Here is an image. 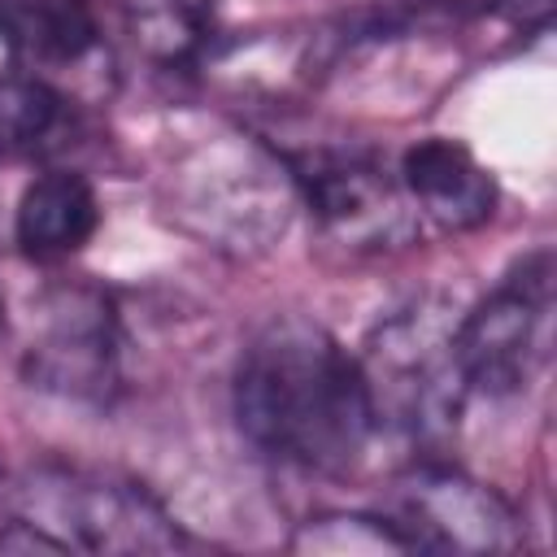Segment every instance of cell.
Returning <instances> with one entry per match:
<instances>
[{"label": "cell", "mask_w": 557, "mask_h": 557, "mask_svg": "<svg viewBox=\"0 0 557 557\" xmlns=\"http://www.w3.org/2000/svg\"><path fill=\"white\" fill-rule=\"evenodd\" d=\"M235 422L274 461L339 474L370 435L374 409L357 357L309 318L265 322L235 370Z\"/></svg>", "instance_id": "obj_1"}, {"label": "cell", "mask_w": 557, "mask_h": 557, "mask_svg": "<svg viewBox=\"0 0 557 557\" xmlns=\"http://www.w3.org/2000/svg\"><path fill=\"white\" fill-rule=\"evenodd\" d=\"M296 174L257 139L222 135L196 148L170 174V213L209 248L252 257L292 222Z\"/></svg>", "instance_id": "obj_2"}, {"label": "cell", "mask_w": 557, "mask_h": 557, "mask_svg": "<svg viewBox=\"0 0 557 557\" xmlns=\"http://www.w3.org/2000/svg\"><path fill=\"white\" fill-rule=\"evenodd\" d=\"M65 100L35 74H0V148H35L61 122Z\"/></svg>", "instance_id": "obj_13"}, {"label": "cell", "mask_w": 557, "mask_h": 557, "mask_svg": "<svg viewBox=\"0 0 557 557\" xmlns=\"http://www.w3.org/2000/svg\"><path fill=\"white\" fill-rule=\"evenodd\" d=\"M400 187L448 231L483 226L496 213V178L474 161V152L457 139H422L400 161Z\"/></svg>", "instance_id": "obj_9"}, {"label": "cell", "mask_w": 557, "mask_h": 557, "mask_svg": "<svg viewBox=\"0 0 557 557\" xmlns=\"http://www.w3.org/2000/svg\"><path fill=\"white\" fill-rule=\"evenodd\" d=\"M126 35L152 65H187L213 26V0H122Z\"/></svg>", "instance_id": "obj_12"}, {"label": "cell", "mask_w": 557, "mask_h": 557, "mask_svg": "<svg viewBox=\"0 0 557 557\" xmlns=\"http://www.w3.org/2000/svg\"><path fill=\"white\" fill-rule=\"evenodd\" d=\"M100 226V200L96 187L83 174L70 170H52L39 174L22 200H17V218H13V235L22 244L26 257H70L78 252Z\"/></svg>", "instance_id": "obj_10"}, {"label": "cell", "mask_w": 557, "mask_h": 557, "mask_svg": "<svg viewBox=\"0 0 557 557\" xmlns=\"http://www.w3.org/2000/svg\"><path fill=\"white\" fill-rule=\"evenodd\" d=\"M553 305V257L531 252L483 305L453 322V357L470 392H518L540 352V326Z\"/></svg>", "instance_id": "obj_5"}, {"label": "cell", "mask_w": 557, "mask_h": 557, "mask_svg": "<svg viewBox=\"0 0 557 557\" xmlns=\"http://www.w3.org/2000/svg\"><path fill=\"white\" fill-rule=\"evenodd\" d=\"M117 322L96 287H57L39 300L26 374L65 396H100L113 379Z\"/></svg>", "instance_id": "obj_8"}, {"label": "cell", "mask_w": 557, "mask_h": 557, "mask_svg": "<svg viewBox=\"0 0 557 557\" xmlns=\"http://www.w3.org/2000/svg\"><path fill=\"white\" fill-rule=\"evenodd\" d=\"M30 518L52 513L65 522L61 540L74 553H174L183 531L174 518L131 479L83 474V470H39L30 479Z\"/></svg>", "instance_id": "obj_4"}, {"label": "cell", "mask_w": 557, "mask_h": 557, "mask_svg": "<svg viewBox=\"0 0 557 557\" xmlns=\"http://www.w3.org/2000/svg\"><path fill=\"white\" fill-rule=\"evenodd\" d=\"M0 553H52V557H65L74 548L61 535H52L48 527H39L30 518H17V522H9L0 531Z\"/></svg>", "instance_id": "obj_14"}, {"label": "cell", "mask_w": 557, "mask_h": 557, "mask_svg": "<svg viewBox=\"0 0 557 557\" xmlns=\"http://www.w3.org/2000/svg\"><path fill=\"white\" fill-rule=\"evenodd\" d=\"M409 553H509L518 548L513 509L483 483L448 466H418L396 483L387 518Z\"/></svg>", "instance_id": "obj_6"}, {"label": "cell", "mask_w": 557, "mask_h": 557, "mask_svg": "<svg viewBox=\"0 0 557 557\" xmlns=\"http://www.w3.org/2000/svg\"><path fill=\"white\" fill-rule=\"evenodd\" d=\"M0 39L30 65H78L100 26L91 0H0Z\"/></svg>", "instance_id": "obj_11"}, {"label": "cell", "mask_w": 557, "mask_h": 557, "mask_svg": "<svg viewBox=\"0 0 557 557\" xmlns=\"http://www.w3.org/2000/svg\"><path fill=\"white\" fill-rule=\"evenodd\" d=\"M357 366L370 392L374 426H396L413 440H435L457 426L470 387L453 357V322L435 309L413 305L379 322Z\"/></svg>", "instance_id": "obj_3"}, {"label": "cell", "mask_w": 557, "mask_h": 557, "mask_svg": "<svg viewBox=\"0 0 557 557\" xmlns=\"http://www.w3.org/2000/svg\"><path fill=\"white\" fill-rule=\"evenodd\" d=\"M300 196L318 222L348 248L379 252L400 248L418 235V209L400 183L387 178L366 157H318L305 170H292Z\"/></svg>", "instance_id": "obj_7"}]
</instances>
